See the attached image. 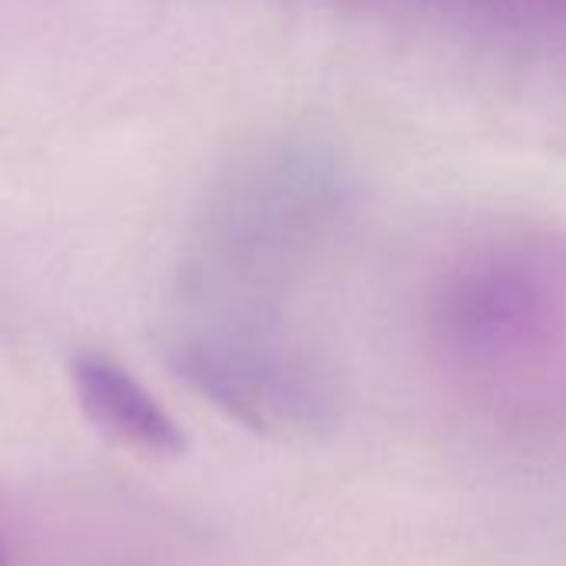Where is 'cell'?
<instances>
[{
  "instance_id": "1",
  "label": "cell",
  "mask_w": 566,
  "mask_h": 566,
  "mask_svg": "<svg viewBox=\"0 0 566 566\" xmlns=\"http://www.w3.org/2000/svg\"><path fill=\"white\" fill-rule=\"evenodd\" d=\"M71 377L81 410L111 440L164 460L187 453L190 440L180 423L124 367L104 357H77Z\"/></svg>"
},
{
  "instance_id": "2",
  "label": "cell",
  "mask_w": 566,
  "mask_h": 566,
  "mask_svg": "<svg viewBox=\"0 0 566 566\" xmlns=\"http://www.w3.org/2000/svg\"><path fill=\"white\" fill-rule=\"evenodd\" d=\"M0 566H11V556H8V546L0 539Z\"/></svg>"
}]
</instances>
